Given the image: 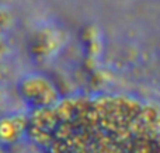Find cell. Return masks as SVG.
I'll return each instance as SVG.
<instances>
[{
	"label": "cell",
	"instance_id": "1",
	"mask_svg": "<svg viewBox=\"0 0 160 153\" xmlns=\"http://www.w3.org/2000/svg\"><path fill=\"white\" fill-rule=\"evenodd\" d=\"M18 93L25 101L38 108L51 106L56 98L51 83L41 76H27L20 80Z\"/></svg>",
	"mask_w": 160,
	"mask_h": 153
},
{
	"label": "cell",
	"instance_id": "2",
	"mask_svg": "<svg viewBox=\"0 0 160 153\" xmlns=\"http://www.w3.org/2000/svg\"><path fill=\"white\" fill-rule=\"evenodd\" d=\"M21 129L16 124L13 117H2L0 118V142L3 143H14L18 139Z\"/></svg>",
	"mask_w": 160,
	"mask_h": 153
},
{
	"label": "cell",
	"instance_id": "4",
	"mask_svg": "<svg viewBox=\"0 0 160 153\" xmlns=\"http://www.w3.org/2000/svg\"><path fill=\"white\" fill-rule=\"evenodd\" d=\"M4 49H6V47H4V44H3L2 41H0V55H2L3 52H4Z\"/></svg>",
	"mask_w": 160,
	"mask_h": 153
},
{
	"label": "cell",
	"instance_id": "5",
	"mask_svg": "<svg viewBox=\"0 0 160 153\" xmlns=\"http://www.w3.org/2000/svg\"><path fill=\"white\" fill-rule=\"evenodd\" d=\"M0 153H6V151H4V149H3V148H2V146H0Z\"/></svg>",
	"mask_w": 160,
	"mask_h": 153
},
{
	"label": "cell",
	"instance_id": "3",
	"mask_svg": "<svg viewBox=\"0 0 160 153\" xmlns=\"http://www.w3.org/2000/svg\"><path fill=\"white\" fill-rule=\"evenodd\" d=\"M7 21H8V14L6 13V11L0 10V28L4 27V25L7 24Z\"/></svg>",
	"mask_w": 160,
	"mask_h": 153
}]
</instances>
